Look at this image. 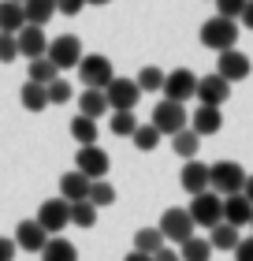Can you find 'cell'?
I'll use <instances>...</instances> for the list:
<instances>
[{
    "label": "cell",
    "instance_id": "cell-1",
    "mask_svg": "<svg viewBox=\"0 0 253 261\" xmlns=\"http://www.w3.org/2000/svg\"><path fill=\"white\" fill-rule=\"evenodd\" d=\"M238 38H242V34H238V22H235V19L212 15L209 22H201V45H205V49H212V53L235 49Z\"/></svg>",
    "mask_w": 253,
    "mask_h": 261
},
{
    "label": "cell",
    "instance_id": "cell-2",
    "mask_svg": "<svg viewBox=\"0 0 253 261\" xmlns=\"http://www.w3.org/2000/svg\"><path fill=\"white\" fill-rule=\"evenodd\" d=\"M212 168V191L220 194V198H231V194H242L246 191V168L238 161H216V164H209Z\"/></svg>",
    "mask_w": 253,
    "mask_h": 261
},
{
    "label": "cell",
    "instance_id": "cell-3",
    "mask_svg": "<svg viewBox=\"0 0 253 261\" xmlns=\"http://www.w3.org/2000/svg\"><path fill=\"white\" fill-rule=\"evenodd\" d=\"M75 71H78L82 86H90V90H108V86H112V79H116L112 60H108V56H101V53L82 56V64H78Z\"/></svg>",
    "mask_w": 253,
    "mask_h": 261
},
{
    "label": "cell",
    "instance_id": "cell-4",
    "mask_svg": "<svg viewBox=\"0 0 253 261\" xmlns=\"http://www.w3.org/2000/svg\"><path fill=\"white\" fill-rule=\"evenodd\" d=\"M156 228L164 231V239L167 243H179L183 246L186 239H194V217H190V209H179V205H172V209H164L160 213V224H156Z\"/></svg>",
    "mask_w": 253,
    "mask_h": 261
},
{
    "label": "cell",
    "instance_id": "cell-5",
    "mask_svg": "<svg viewBox=\"0 0 253 261\" xmlns=\"http://www.w3.org/2000/svg\"><path fill=\"white\" fill-rule=\"evenodd\" d=\"M190 217H194L198 228H216V224H223V198L216 191H205V194H194L190 198Z\"/></svg>",
    "mask_w": 253,
    "mask_h": 261
},
{
    "label": "cell",
    "instance_id": "cell-6",
    "mask_svg": "<svg viewBox=\"0 0 253 261\" xmlns=\"http://www.w3.org/2000/svg\"><path fill=\"white\" fill-rule=\"evenodd\" d=\"M153 127L160 130V135H179V130H186L190 127V116H186V105H179V101H156V109H153Z\"/></svg>",
    "mask_w": 253,
    "mask_h": 261
},
{
    "label": "cell",
    "instance_id": "cell-7",
    "mask_svg": "<svg viewBox=\"0 0 253 261\" xmlns=\"http://www.w3.org/2000/svg\"><path fill=\"white\" fill-rule=\"evenodd\" d=\"M104 93H108V105H112V112H134V105L142 101L138 79H123V75H116L112 86H108Z\"/></svg>",
    "mask_w": 253,
    "mask_h": 261
},
{
    "label": "cell",
    "instance_id": "cell-8",
    "mask_svg": "<svg viewBox=\"0 0 253 261\" xmlns=\"http://www.w3.org/2000/svg\"><path fill=\"white\" fill-rule=\"evenodd\" d=\"M198 75L190 67H175V71H167V82H164V97L167 101H179V105H186L190 97H198Z\"/></svg>",
    "mask_w": 253,
    "mask_h": 261
},
{
    "label": "cell",
    "instance_id": "cell-9",
    "mask_svg": "<svg viewBox=\"0 0 253 261\" xmlns=\"http://www.w3.org/2000/svg\"><path fill=\"white\" fill-rule=\"evenodd\" d=\"M41 224L49 235H60L71 224V201L67 198H49V201H41V209H38V217H34Z\"/></svg>",
    "mask_w": 253,
    "mask_h": 261
},
{
    "label": "cell",
    "instance_id": "cell-10",
    "mask_svg": "<svg viewBox=\"0 0 253 261\" xmlns=\"http://www.w3.org/2000/svg\"><path fill=\"white\" fill-rule=\"evenodd\" d=\"M82 41L75 38V34H64V38H56L49 41V60L60 67V71H71V67H78L82 64Z\"/></svg>",
    "mask_w": 253,
    "mask_h": 261
},
{
    "label": "cell",
    "instance_id": "cell-11",
    "mask_svg": "<svg viewBox=\"0 0 253 261\" xmlns=\"http://www.w3.org/2000/svg\"><path fill=\"white\" fill-rule=\"evenodd\" d=\"M179 183H183V191L194 198V194H205V191H212V168L209 164H201L198 157L194 161H186L183 164V172H179Z\"/></svg>",
    "mask_w": 253,
    "mask_h": 261
},
{
    "label": "cell",
    "instance_id": "cell-12",
    "mask_svg": "<svg viewBox=\"0 0 253 261\" xmlns=\"http://www.w3.org/2000/svg\"><path fill=\"white\" fill-rule=\"evenodd\" d=\"M75 161H78L75 168H78L82 175H90L93 183H97V179H104V175H108V168H112V161H108V153H104L101 146H82Z\"/></svg>",
    "mask_w": 253,
    "mask_h": 261
},
{
    "label": "cell",
    "instance_id": "cell-13",
    "mask_svg": "<svg viewBox=\"0 0 253 261\" xmlns=\"http://www.w3.org/2000/svg\"><path fill=\"white\" fill-rule=\"evenodd\" d=\"M249 71H253V64H249V56L246 53H238V49H227V53H220V64H216V75H223L227 82H242V79H249Z\"/></svg>",
    "mask_w": 253,
    "mask_h": 261
},
{
    "label": "cell",
    "instance_id": "cell-14",
    "mask_svg": "<svg viewBox=\"0 0 253 261\" xmlns=\"http://www.w3.org/2000/svg\"><path fill=\"white\" fill-rule=\"evenodd\" d=\"M231 97V82H227L223 75H205L201 82H198V101L201 105H212V109H223V101Z\"/></svg>",
    "mask_w": 253,
    "mask_h": 261
},
{
    "label": "cell",
    "instance_id": "cell-15",
    "mask_svg": "<svg viewBox=\"0 0 253 261\" xmlns=\"http://www.w3.org/2000/svg\"><path fill=\"white\" fill-rule=\"evenodd\" d=\"M15 246L26 250V254H41L45 246H49V231H45L38 220H22L15 228Z\"/></svg>",
    "mask_w": 253,
    "mask_h": 261
},
{
    "label": "cell",
    "instance_id": "cell-16",
    "mask_svg": "<svg viewBox=\"0 0 253 261\" xmlns=\"http://www.w3.org/2000/svg\"><path fill=\"white\" fill-rule=\"evenodd\" d=\"M90 191H93V179L82 175L78 168L60 175V198H67L71 205H75V201H90Z\"/></svg>",
    "mask_w": 253,
    "mask_h": 261
},
{
    "label": "cell",
    "instance_id": "cell-17",
    "mask_svg": "<svg viewBox=\"0 0 253 261\" xmlns=\"http://www.w3.org/2000/svg\"><path fill=\"white\" fill-rule=\"evenodd\" d=\"M45 27H22L19 30V53L26 56V60H41V56H49V38L41 34Z\"/></svg>",
    "mask_w": 253,
    "mask_h": 261
},
{
    "label": "cell",
    "instance_id": "cell-18",
    "mask_svg": "<svg viewBox=\"0 0 253 261\" xmlns=\"http://www.w3.org/2000/svg\"><path fill=\"white\" fill-rule=\"evenodd\" d=\"M190 127H194L201 138L220 135V127H223V112H220V109H212V105H198L194 116H190Z\"/></svg>",
    "mask_w": 253,
    "mask_h": 261
},
{
    "label": "cell",
    "instance_id": "cell-19",
    "mask_svg": "<svg viewBox=\"0 0 253 261\" xmlns=\"http://www.w3.org/2000/svg\"><path fill=\"white\" fill-rule=\"evenodd\" d=\"M223 220L235 224V228H246V224L253 220V201L246 194H231L223 198Z\"/></svg>",
    "mask_w": 253,
    "mask_h": 261
},
{
    "label": "cell",
    "instance_id": "cell-20",
    "mask_svg": "<svg viewBox=\"0 0 253 261\" xmlns=\"http://www.w3.org/2000/svg\"><path fill=\"white\" fill-rule=\"evenodd\" d=\"M78 112L90 116V120H101V116H108V112H112V105H108V93L86 86V90L78 93Z\"/></svg>",
    "mask_w": 253,
    "mask_h": 261
},
{
    "label": "cell",
    "instance_id": "cell-21",
    "mask_svg": "<svg viewBox=\"0 0 253 261\" xmlns=\"http://www.w3.org/2000/svg\"><path fill=\"white\" fill-rule=\"evenodd\" d=\"M26 27V8L19 0H0V34H19Z\"/></svg>",
    "mask_w": 253,
    "mask_h": 261
},
{
    "label": "cell",
    "instance_id": "cell-22",
    "mask_svg": "<svg viewBox=\"0 0 253 261\" xmlns=\"http://www.w3.org/2000/svg\"><path fill=\"white\" fill-rule=\"evenodd\" d=\"M19 101H22V109L26 112H45L49 109V86H38V82H22V90H19Z\"/></svg>",
    "mask_w": 253,
    "mask_h": 261
},
{
    "label": "cell",
    "instance_id": "cell-23",
    "mask_svg": "<svg viewBox=\"0 0 253 261\" xmlns=\"http://www.w3.org/2000/svg\"><path fill=\"white\" fill-rule=\"evenodd\" d=\"M164 231L160 228H138L134 231V250H142V254H149V257H156L164 250Z\"/></svg>",
    "mask_w": 253,
    "mask_h": 261
},
{
    "label": "cell",
    "instance_id": "cell-24",
    "mask_svg": "<svg viewBox=\"0 0 253 261\" xmlns=\"http://www.w3.org/2000/svg\"><path fill=\"white\" fill-rule=\"evenodd\" d=\"M97 120H90V116H75V120H71V138L78 142V146H97Z\"/></svg>",
    "mask_w": 253,
    "mask_h": 261
},
{
    "label": "cell",
    "instance_id": "cell-25",
    "mask_svg": "<svg viewBox=\"0 0 253 261\" xmlns=\"http://www.w3.org/2000/svg\"><path fill=\"white\" fill-rule=\"evenodd\" d=\"M26 75H30V82H38V86H52V82L60 79V67L49 60V56H41V60L26 64Z\"/></svg>",
    "mask_w": 253,
    "mask_h": 261
},
{
    "label": "cell",
    "instance_id": "cell-26",
    "mask_svg": "<svg viewBox=\"0 0 253 261\" xmlns=\"http://www.w3.org/2000/svg\"><path fill=\"white\" fill-rule=\"evenodd\" d=\"M209 243H212V250H238V243H242V239H238V228H235V224H216V228L209 231Z\"/></svg>",
    "mask_w": 253,
    "mask_h": 261
},
{
    "label": "cell",
    "instance_id": "cell-27",
    "mask_svg": "<svg viewBox=\"0 0 253 261\" xmlns=\"http://www.w3.org/2000/svg\"><path fill=\"white\" fill-rule=\"evenodd\" d=\"M22 8H26V22H30V27H45V22L60 11L56 0H26Z\"/></svg>",
    "mask_w": 253,
    "mask_h": 261
},
{
    "label": "cell",
    "instance_id": "cell-28",
    "mask_svg": "<svg viewBox=\"0 0 253 261\" xmlns=\"http://www.w3.org/2000/svg\"><path fill=\"white\" fill-rule=\"evenodd\" d=\"M172 149L179 153V157H186V161H194V153L201 149V135L194 127H186V130H179V135H172Z\"/></svg>",
    "mask_w": 253,
    "mask_h": 261
},
{
    "label": "cell",
    "instance_id": "cell-29",
    "mask_svg": "<svg viewBox=\"0 0 253 261\" xmlns=\"http://www.w3.org/2000/svg\"><path fill=\"white\" fill-rule=\"evenodd\" d=\"M41 261H78V250H75V243H67V239H49V246L41 250Z\"/></svg>",
    "mask_w": 253,
    "mask_h": 261
},
{
    "label": "cell",
    "instance_id": "cell-30",
    "mask_svg": "<svg viewBox=\"0 0 253 261\" xmlns=\"http://www.w3.org/2000/svg\"><path fill=\"white\" fill-rule=\"evenodd\" d=\"M179 257H183V261H209L212 257V243L194 235V239H186L183 246H179Z\"/></svg>",
    "mask_w": 253,
    "mask_h": 261
},
{
    "label": "cell",
    "instance_id": "cell-31",
    "mask_svg": "<svg viewBox=\"0 0 253 261\" xmlns=\"http://www.w3.org/2000/svg\"><path fill=\"white\" fill-rule=\"evenodd\" d=\"M142 123L134 120V112H112V120H108V130H112L116 138H134V130Z\"/></svg>",
    "mask_w": 253,
    "mask_h": 261
},
{
    "label": "cell",
    "instance_id": "cell-32",
    "mask_svg": "<svg viewBox=\"0 0 253 261\" xmlns=\"http://www.w3.org/2000/svg\"><path fill=\"white\" fill-rule=\"evenodd\" d=\"M97 205H93V201H75V205H71V224H75V228H93V224H97Z\"/></svg>",
    "mask_w": 253,
    "mask_h": 261
},
{
    "label": "cell",
    "instance_id": "cell-33",
    "mask_svg": "<svg viewBox=\"0 0 253 261\" xmlns=\"http://www.w3.org/2000/svg\"><path fill=\"white\" fill-rule=\"evenodd\" d=\"M164 82H167V75H164L160 67H142V71H138V86H142V93H160Z\"/></svg>",
    "mask_w": 253,
    "mask_h": 261
},
{
    "label": "cell",
    "instance_id": "cell-34",
    "mask_svg": "<svg viewBox=\"0 0 253 261\" xmlns=\"http://www.w3.org/2000/svg\"><path fill=\"white\" fill-rule=\"evenodd\" d=\"M130 142H134L142 153H149V149H156V142H160V130H156L153 123H142V127L134 130V138H130Z\"/></svg>",
    "mask_w": 253,
    "mask_h": 261
},
{
    "label": "cell",
    "instance_id": "cell-35",
    "mask_svg": "<svg viewBox=\"0 0 253 261\" xmlns=\"http://www.w3.org/2000/svg\"><path fill=\"white\" fill-rule=\"evenodd\" d=\"M90 201H93L97 209L112 205V201H116V187H112V183H104V179H97V183H93V191H90Z\"/></svg>",
    "mask_w": 253,
    "mask_h": 261
},
{
    "label": "cell",
    "instance_id": "cell-36",
    "mask_svg": "<svg viewBox=\"0 0 253 261\" xmlns=\"http://www.w3.org/2000/svg\"><path fill=\"white\" fill-rule=\"evenodd\" d=\"M249 0H216V15H223V19H242V11H246Z\"/></svg>",
    "mask_w": 253,
    "mask_h": 261
},
{
    "label": "cell",
    "instance_id": "cell-37",
    "mask_svg": "<svg viewBox=\"0 0 253 261\" xmlns=\"http://www.w3.org/2000/svg\"><path fill=\"white\" fill-rule=\"evenodd\" d=\"M19 53V34H0V64H11Z\"/></svg>",
    "mask_w": 253,
    "mask_h": 261
},
{
    "label": "cell",
    "instance_id": "cell-38",
    "mask_svg": "<svg viewBox=\"0 0 253 261\" xmlns=\"http://www.w3.org/2000/svg\"><path fill=\"white\" fill-rule=\"evenodd\" d=\"M67 101H71V82L56 79L52 86H49V105H67Z\"/></svg>",
    "mask_w": 253,
    "mask_h": 261
},
{
    "label": "cell",
    "instance_id": "cell-39",
    "mask_svg": "<svg viewBox=\"0 0 253 261\" xmlns=\"http://www.w3.org/2000/svg\"><path fill=\"white\" fill-rule=\"evenodd\" d=\"M56 8L64 11V15H78V11L86 8V0H56Z\"/></svg>",
    "mask_w": 253,
    "mask_h": 261
},
{
    "label": "cell",
    "instance_id": "cell-40",
    "mask_svg": "<svg viewBox=\"0 0 253 261\" xmlns=\"http://www.w3.org/2000/svg\"><path fill=\"white\" fill-rule=\"evenodd\" d=\"M235 261H253V235L238 243V250H235Z\"/></svg>",
    "mask_w": 253,
    "mask_h": 261
},
{
    "label": "cell",
    "instance_id": "cell-41",
    "mask_svg": "<svg viewBox=\"0 0 253 261\" xmlns=\"http://www.w3.org/2000/svg\"><path fill=\"white\" fill-rule=\"evenodd\" d=\"M15 239H0V261H15Z\"/></svg>",
    "mask_w": 253,
    "mask_h": 261
},
{
    "label": "cell",
    "instance_id": "cell-42",
    "mask_svg": "<svg viewBox=\"0 0 253 261\" xmlns=\"http://www.w3.org/2000/svg\"><path fill=\"white\" fill-rule=\"evenodd\" d=\"M153 261H183V257H179V250H167V246H164V250L156 254Z\"/></svg>",
    "mask_w": 253,
    "mask_h": 261
},
{
    "label": "cell",
    "instance_id": "cell-43",
    "mask_svg": "<svg viewBox=\"0 0 253 261\" xmlns=\"http://www.w3.org/2000/svg\"><path fill=\"white\" fill-rule=\"evenodd\" d=\"M238 22H242V27H249V30H253V0L246 4V11H242V19H238Z\"/></svg>",
    "mask_w": 253,
    "mask_h": 261
},
{
    "label": "cell",
    "instance_id": "cell-44",
    "mask_svg": "<svg viewBox=\"0 0 253 261\" xmlns=\"http://www.w3.org/2000/svg\"><path fill=\"white\" fill-rule=\"evenodd\" d=\"M123 261H153V257H149V254H142V250H130Z\"/></svg>",
    "mask_w": 253,
    "mask_h": 261
},
{
    "label": "cell",
    "instance_id": "cell-45",
    "mask_svg": "<svg viewBox=\"0 0 253 261\" xmlns=\"http://www.w3.org/2000/svg\"><path fill=\"white\" fill-rule=\"evenodd\" d=\"M242 194H246V198L253 201V175H249V179H246V191H242Z\"/></svg>",
    "mask_w": 253,
    "mask_h": 261
},
{
    "label": "cell",
    "instance_id": "cell-46",
    "mask_svg": "<svg viewBox=\"0 0 253 261\" xmlns=\"http://www.w3.org/2000/svg\"><path fill=\"white\" fill-rule=\"evenodd\" d=\"M86 4H97V8H104V4H112V0H86Z\"/></svg>",
    "mask_w": 253,
    "mask_h": 261
},
{
    "label": "cell",
    "instance_id": "cell-47",
    "mask_svg": "<svg viewBox=\"0 0 253 261\" xmlns=\"http://www.w3.org/2000/svg\"><path fill=\"white\" fill-rule=\"evenodd\" d=\"M19 4H26V0H19Z\"/></svg>",
    "mask_w": 253,
    "mask_h": 261
},
{
    "label": "cell",
    "instance_id": "cell-48",
    "mask_svg": "<svg viewBox=\"0 0 253 261\" xmlns=\"http://www.w3.org/2000/svg\"><path fill=\"white\" fill-rule=\"evenodd\" d=\"M249 228H253V220H249Z\"/></svg>",
    "mask_w": 253,
    "mask_h": 261
}]
</instances>
